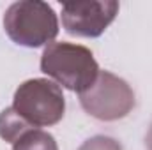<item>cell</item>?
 Wrapping results in <instances>:
<instances>
[{
    "label": "cell",
    "mask_w": 152,
    "mask_h": 150,
    "mask_svg": "<svg viewBox=\"0 0 152 150\" xmlns=\"http://www.w3.org/2000/svg\"><path fill=\"white\" fill-rule=\"evenodd\" d=\"M92 51L75 42H51L41 55V73L71 92H85L99 74Z\"/></svg>",
    "instance_id": "obj_1"
},
{
    "label": "cell",
    "mask_w": 152,
    "mask_h": 150,
    "mask_svg": "<svg viewBox=\"0 0 152 150\" xmlns=\"http://www.w3.org/2000/svg\"><path fill=\"white\" fill-rule=\"evenodd\" d=\"M4 30L18 46L41 48L58 36V18L53 7L42 0H20L7 7Z\"/></svg>",
    "instance_id": "obj_2"
},
{
    "label": "cell",
    "mask_w": 152,
    "mask_h": 150,
    "mask_svg": "<svg viewBox=\"0 0 152 150\" xmlns=\"http://www.w3.org/2000/svg\"><path fill=\"white\" fill-rule=\"evenodd\" d=\"M11 108L32 129L51 127L64 118L66 97L55 81L34 78L16 88Z\"/></svg>",
    "instance_id": "obj_3"
},
{
    "label": "cell",
    "mask_w": 152,
    "mask_h": 150,
    "mask_svg": "<svg viewBox=\"0 0 152 150\" xmlns=\"http://www.w3.org/2000/svg\"><path fill=\"white\" fill-rule=\"evenodd\" d=\"M80 104L101 122H115L133 111L136 99L129 83L110 71H99L96 81L80 94Z\"/></svg>",
    "instance_id": "obj_4"
},
{
    "label": "cell",
    "mask_w": 152,
    "mask_h": 150,
    "mask_svg": "<svg viewBox=\"0 0 152 150\" xmlns=\"http://www.w3.org/2000/svg\"><path fill=\"white\" fill-rule=\"evenodd\" d=\"M118 14L115 0H73L62 4V27L75 37H99Z\"/></svg>",
    "instance_id": "obj_5"
},
{
    "label": "cell",
    "mask_w": 152,
    "mask_h": 150,
    "mask_svg": "<svg viewBox=\"0 0 152 150\" xmlns=\"http://www.w3.org/2000/svg\"><path fill=\"white\" fill-rule=\"evenodd\" d=\"M32 131V127L23 122L12 108H5L0 113V138L11 145H14L25 133Z\"/></svg>",
    "instance_id": "obj_6"
},
{
    "label": "cell",
    "mask_w": 152,
    "mask_h": 150,
    "mask_svg": "<svg viewBox=\"0 0 152 150\" xmlns=\"http://www.w3.org/2000/svg\"><path fill=\"white\" fill-rule=\"evenodd\" d=\"M12 150H58V145L50 133L42 129H32L12 145Z\"/></svg>",
    "instance_id": "obj_7"
},
{
    "label": "cell",
    "mask_w": 152,
    "mask_h": 150,
    "mask_svg": "<svg viewBox=\"0 0 152 150\" xmlns=\"http://www.w3.org/2000/svg\"><path fill=\"white\" fill-rule=\"evenodd\" d=\"M78 150H122V147L117 140L99 134V136H92L87 141H83V145Z\"/></svg>",
    "instance_id": "obj_8"
},
{
    "label": "cell",
    "mask_w": 152,
    "mask_h": 150,
    "mask_svg": "<svg viewBox=\"0 0 152 150\" xmlns=\"http://www.w3.org/2000/svg\"><path fill=\"white\" fill-rule=\"evenodd\" d=\"M145 145H147L149 150H152V125L149 127V133H147V136H145Z\"/></svg>",
    "instance_id": "obj_9"
}]
</instances>
